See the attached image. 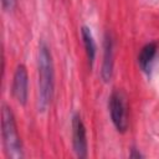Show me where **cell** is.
Returning <instances> with one entry per match:
<instances>
[{
  "instance_id": "cell-7",
  "label": "cell",
  "mask_w": 159,
  "mask_h": 159,
  "mask_svg": "<svg viewBox=\"0 0 159 159\" xmlns=\"http://www.w3.org/2000/svg\"><path fill=\"white\" fill-rule=\"evenodd\" d=\"M157 51H158L157 42H149L142 47V50L138 55V63L143 71H145V72L149 71L150 65L157 55Z\"/></svg>"
},
{
  "instance_id": "cell-2",
  "label": "cell",
  "mask_w": 159,
  "mask_h": 159,
  "mask_svg": "<svg viewBox=\"0 0 159 159\" xmlns=\"http://www.w3.org/2000/svg\"><path fill=\"white\" fill-rule=\"evenodd\" d=\"M1 135L6 154L10 158H21L22 148L15 123V117L11 108L6 104H2L1 109Z\"/></svg>"
},
{
  "instance_id": "cell-5",
  "label": "cell",
  "mask_w": 159,
  "mask_h": 159,
  "mask_svg": "<svg viewBox=\"0 0 159 159\" xmlns=\"http://www.w3.org/2000/svg\"><path fill=\"white\" fill-rule=\"evenodd\" d=\"M72 143H73V149L77 157L80 158L87 157L86 127L78 113H75L72 117Z\"/></svg>"
},
{
  "instance_id": "cell-6",
  "label": "cell",
  "mask_w": 159,
  "mask_h": 159,
  "mask_svg": "<svg viewBox=\"0 0 159 159\" xmlns=\"http://www.w3.org/2000/svg\"><path fill=\"white\" fill-rule=\"evenodd\" d=\"M113 40L111 35L107 32L104 36V51H103V62H102V70L101 76L104 82H108L112 77L113 72Z\"/></svg>"
},
{
  "instance_id": "cell-9",
  "label": "cell",
  "mask_w": 159,
  "mask_h": 159,
  "mask_svg": "<svg viewBox=\"0 0 159 159\" xmlns=\"http://www.w3.org/2000/svg\"><path fill=\"white\" fill-rule=\"evenodd\" d=\"M1 5H2L4 10L11 11L16 5V0H1Z\"/></svg>"
},
{
  "instance_id": "cell-3",
  "label": "cell",
  "mask_w": 159,
  "mask_h": 159,
  "mask_svg": "<svg viewBox=\"0 0 159 159\" xmlns=\"http://www.w3.org/2000/svg\"><path fill=\"white\" fill-rule=\"evenodd\" d=\"M108 104H109L111 118L116 129L120 133H124L128 128V112L123 93L120 91H114L109 97Z\"/></svg>"
},
{
  "instance_id": "cell-4",
  "label": "cell",
  "mask_w": 159,
  "mask_h": 159,
  "mask_svg": "<svg viewBox=\"0 0 159 159\" xmlns=\"http://www.w3.org/2000/svg\"><path fill=\"white\" fill-rule=\"evenodd\" d=\"M29 75L27 70L24 65H19L14 72L12 77V86L11 92L14 98L20 104H26L27 102V93H29Z\"/></svg>"
},
{
  "instance_id": "cell-1",
  "label": "cell",
  "mask_w": 159,
  "mask_h": 159,
  "mask_svg": "<svg viewBox=\"0 0 159 159\" xmlns=\"http://www.w3.org/2000/svg\"><path fill=\"white\" fill-rule=\"evenodd\" d=\"M39 107L45 111L53 94V62L48 46L41 41L39 46Z\"/></svg>"
},
{
  "instance_id": "cell-8",
  "label": "cell",
  "mask_w": 159,
  "mask_h": 159,
  "mask_svg": "<svg viewBox=\"0 0 159 159\" xmlns=\"http://www.w3.org/2000/svg\"><path fill=\"white\" fill-rule=\"evenodd\" d=\"M81 36H82V41L84 45V50L87 53V58L89 65H93L94 57H96V52H97V46H96V41L93 39V35L89 30V27L87 26H82L81 27Z\"/></svg>"
}]
</instances>
